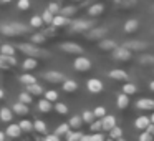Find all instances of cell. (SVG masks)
<instances>
[{
    "instance_id": "6da1fadb",
    "label": "cell",
    "mask_w": 154,
    "mask_h": 141,
    "mask_svg": "<svg viewBox=\"0 0 154 141\" xmlns=\"http://www.w3.org/2000/svg\"><path fill=\"white\" fill-rule=\"evenodd\" d=\"M0 32L5 33L7 37H15V35H20V33H27L28 27L23 24H18V22H14V24L2 25V27H0Z\"/></svg>"
},
{
    "instance_id": "7a4b0ae2",
    "label": "cell",
    "mask_w": 154,
    "mask_h": 141,
    "mask_svg": "<svg viewBox=\"0 0 154 141\" xmlns=\"http://www.w3.org/2000/svg\"><path fill=\"white\" fill-rule=\"evenodd\" d=\"M113 58L118 61H128L131 58V50H128L126 47H116L113 50Z\"/></svg>"
},
{
    "instance_id": "3957f363",
    "label": "cell",
    "mask_w": 154,
    "mask_h": 141,
    "mask_svg": "<svg viewBox=\"0 0 154 141\" xmlns=\"http://www.w3.org/2000/svg\"><path fill=\"white\" fill-rule=\"evenodd\" d=\"M18 48H20L23 53H27V55H32V57H43V55H47V53H43V52H40L37 47H35L33 43H22V45H18Z\"/></svg>"
},
{
    "instance_id": "277c9868",
    "label": "cell",
    "mask_w": 154,
    "mask_h": 141,
    "mask_svg": "<svg viewBox=\"0 0 154 141\" xmlns=\"http://www.w3.org/2000/svg\"><path fill=\"white\" fill-rule=\"evenodd\" d=\"M123 47H126L128 50H131V52H144V50H147V47H149V45H147L146 42L131 40V42H126Z\"/></svg>"
},
{
    "instance_id": "5b68a950",
    "label": "cell",
    "mask_w": 154,
    "mask_h": 141,
    "mask_svg": "<svg viewBox=\"0 0 154 141\" xmlns=\"http://www.w3.org/2000/svg\"><path fill=\"white\" fill-rule=\"evenodd\" d=\"M73 67H75V70H78V71H88L91 68V61L88 60L86 57H78L76 60L73 61Z\"/></svg>"
},
{
    "instance_id": "8992f818",
    "label": "cell",
    "mask_w": 154,
    "mask_h": 141,
    "mask_svg": "<svg viewBox=\"0 0 154 141\" xmlns=\"http://www.w3.org/2000/svg\"><path fill=\"white\" fill-rule=\"evenodd\" d=\"M93 27V22L90 20H76L71 24V30L73 32H88Z\"/></svg>"
},
{
    "instance_id": "52a82bcc",
    "label": "cell",
    "mask_w": 154,
    "mask_h": 141,
    "mask_svg": "<svg viewBox=\"0 0 154 141\" xmlns=\"http://www.w3.org/2000/svg\"><path fill=\"white\" fill-rule=\"evenodd\" d=\"M136 108L144 111H154V100L151 98H141V100L136 101Z\"/></svg>"
},
{
    "instance_id": "ba28073f",
    "label": "cell",
    "mask_w": 154,
    "mask_h": 141,
    "mask_svg": "<svg viewBox=\"0 0 154 141\" xmlns=\"http://www.w3.org/2000/svg\"><path fill=\"white\" fill-rule=\"evenodd\" d=\"M61 50L66 52V53H75V55H81L83 53V48L76 43H71V42H66V43H61Z\"/></svg>"
},
{
    "instance_id": "9c48e42d",
    "label": "cell",
    "mask_w": 154,
    "mask_h": 141,
    "mask_svg": "<svg viewBox=\"0 0 154 141\" xmlns=\"http://www.w3.org/2000/svg\"><path fill=\"white\" fill-rule=\"evenodd\" d=\"M106 33H108L106 28H93V27H91L90 30H88L86 37L90 38V40H101V38H103Z\"/></svg>"
},
{
    "instance_id": "30bf717a",
    "label": "cell",
    "mask_w": 154,
    "mask_h": 141,
    "mask_svg": "<svg viewBox=\"0 0 154 141\" xmlns=\"http://www.w3.org/2000/svg\"><path fill=\"white\" fill-rule=\"evenodd\" d=\"M43 78L50 83H61L65 80V75L60 73V71H48V73L43 75Z\"/></svg>"
},
{
    "instance_id": "8fae6325",
    "label": "cell",
    "mask_w": 154,
    "mask_h": 141,
    "mask_svg": "<svg viewBox=\"0 0 154 141\" xmlns=\"http://www.w3.org/2000/svg\"><path fill=\"white\" fill-rule=\"evenodd\" d=\"M86 88L91 93H100V91H103V83H101V80H98V78H91V80H88Z\"/></svg>"
},
{
    "instance_id": "7c38bea8",
    "label": "cell",
    "mask_w": 154,
    "mask_h": 141,
    "mask_svg": "<svg viewBox=\"0 0 154 141\" xmlns=\"http://www.w3.org/2000/svg\"><path fill=\"white\" fill-rule=\"evenodd\" d=\"M101 120V128H103L104 131H109L111 128L116 124V118L113 116V114H104L103 118H100Z\"/></svg>"
},
{
    "instance_id": "4fadbf2b",
    "label": "cell",
    "mask_w": 154,
    "mask_h": 141,
    "mask_svg": "<svg viewBox=\"0 0 154 141\" xmlns=\"http://www.w3.org/2000/svg\"><path fill=\"white\" fill-rule=\"evenodd\" d=\"M68 22H70V20H68V17H65V15H57V14H55L53 15V20H51V24L50 25H53V27L55 28H57V27H65V25H68Z\"/></svg>"
},
{
    "instance_id": "5bb4252c",
    "label": "cell",
    "mask_w": 154,
    "mask_h": 141,
    "mask_svg": "<svg viewBox=\"0 0 154 141\" xmlns=\"http://www.w3.org/2000/svg\"><path fill=\"white\" fill-rule=\"evenodd\" d=\"M109 78H113V80H119V81H128L129 75H128L124 70H111L109 71Z\"/></svg>"
},
{
    "instance_id": "9a60e30c",
    "label": "cell",
    "mask_w": 154,
    "mask_h": 141,
    "mask_svg": "<svg viewBox=\"0 0 154 141\" xmlns=\"http://www.w3.org/2000/svg\"><path fill=\"white\" fill-rule=\"evenodd\" d=\"M61 83H63V90L66 91V93H73V91L78 90V85L75 80H66V78H65Z\"/></svg>"
},
{
    "instance_id": "2e32d148",
    "label": "cell",
    "mask_w": 154,
    "mask_h": 141,
    "mask_svg": "<svg viewBox=\"0 0 154 141\" xmlns=\"http://www.w3.org/2000/svg\"><path fill=\"white\" fill-rule=\"evenodd\" d=\"M128 105H129V96H128L126 93H121V95H118L116 106L119 108V110H124V108H128Z\"/></svg>"
},
{
    "instance_id": "e0dca14e",
    "label": "cell",
    "mask_w": 154,
    "mask_h": 141,
    "mask_svg": "<svg viewBox=\"0 0 154 141\" xmlns=\"http://www.w3.org/2000/svg\"><path fill=\"white\" fill-rule=\"evenodd\" d=\"M104 12V5L103 4H94L91 5L90 8H88V14L91 15V17H98V15H101Z\"/></svg>"
},
{
    "instance_id": "ac0fdd59",
    "label": "cell",
    "mask_w": 154,
    "mask_h": 141,
    "mask_svg": "<svg viewBox=\"0 0 154 141\" xmlns=\"http://www.w3.org/2000/svg\"><path fill=\"white\" fill-rule=\"evenodd\" d=\"M151 121H149V118L147 116H139L136 121H134V126L137 128V130H141V131H144L147 128V124H149Z\"/></svg>"
},
{
    "instance_id": "d6986e66",
    "label": "cell",
    "mask_w": 154,
    "mask_h": 141,
    "mask_svg": "<svg viewBox=\"0 0 154 141\" xmlns=\"http://www.w3.org/2000/svg\"><path fill=\"white\" fill-rule=\"evenodd\" d=\"M137 4V0H116V5L123 10H128V8H133L134 5Z\"/></svg>"
},
{
    "instance_id": "ffe728a7",
    "label": "cell",
    "mask_w": 154,
    "mask_h": 141,
    "mask_svg": "<svg viewBox=\"0 0 154 141\" xmlns=\"http://www.w3.org/2000/svg\"><path fill=\"white\" fill-rule=\"evenodd\" d=\"M137 28H139V22L137 20H128L126 25H124V32L126 33H134Z\"/></svg>"
},
{
    "instance_id": "44dd1931",
    "label": "cell",
    "mask_w": 154,
    "mask_h": 141,
    "mask_svg": "<svg viewBox=\"0 0 154 141\" xmlns=\"http://www.w3.org/2000/svg\"><path fill=\"white\" fill-rule=\"evenodd\" d=\"M27 91L32 95V96H33V95H42V93H43V88H42L37 81H35V83L27 85Z\"/></svg>"
},
{
    "instance_id": "7402d4cb",
    "label": "cell",
    "mask_w": 154,
    "mask_h": 141,
    "mask_svg": "<svg viewBox=\"0 0 154 141\" xmlns=\"http://www.w3.org/2000/svg\"><path fill=\"white\" fill-rule=\"evenodd\" d=\"M20 134H22V130H20V126H18V124H10V126L7 128V136L18 138Z\"/></svg>"
},
{
    "instance_id": "603a6c76",
    "label": "cell",
    "mask_w": 154,
    "mask_h": 141,
    "mask_svg": "<svg viewBox=\"0 0 154 141\" xmlns=\"http://www.w3.org/2000/svg\"><path fill=\"white\" fill-rule=\"evenodd\" d=\"M14 113H17V114H27L28 113V105L22 103V101H17V103L14 105Z\"/></svg>"
},
{
    "instance_id": "cb8c5ba5",
    "label": "cell",
    "mask_w": 154,
    "mask_h": 141,
    "mask_svg": "<svg viewBox=\"0 0 154 141\" xmlns=\"http://www.w3.org/2000/svg\"><path fill=\"white\" fill-rule=\"evenodd\" d=\"M116 47H118L116 42H113V40H101V42H100V48H101V50H104V52L114 50Z\"/></svg>"
},
{
    "instance_id": "d4e9b609",
    "label": "cell",
    "mask_w": 154,
    "mask_h": 141,
    "mask_svg": "<svg viewBox=\"0 0 154 141\" xmlns=\"http://www.w3.org/2000/svg\"><path fill=\"white\" fill-rule=\"evenodd\" d=\"M0 53H2V57H14L15 48L12 47V45H2V47H0Z\"/></svg>"
},
{
    "instance_id": "484cf974",
    "label": "cell",
    "mask_w": 154,
    "mask_h": 141,
    "mask_svg": "<svg viewBox=\"0 0 154 141\" xmlns=\"http://www.w3.org/2000/svg\"><path fill=\"white\" fill-rule=\"evenodd\" d=\"M38 110L42 111V113H48V111H51V101H48L47 98L42 101H38Z\"/></svg>"
},
{
    "instance_id": "4316f807",
    "label": "cell",
    "mask_w": 154,
    "mask_h": 141,
    "mask_svg": "<svg viewBox=\"0 0 154 141\" xmlns=\"http://www.w3.org/2000/svg\"><path fill=\"white\" fill-rule=\"evenodd\" d=\"M33 130L37 131V133H47V123H45L43 120H37L33 123Z\"/></svg>"
},
{
    "instance_id": "83f0119b",
    "label": "cell",
    "mask_w": 154,
    "mask_h": 141,
    "mask_svg": "<svg viewBox=\"0 0 154 141\" xmlns=\"http://www.w3.org/2000/svg\"><path fill=\"white\" fill-rule=\"evenodd\" d=\"M37 65H38V61H37V58H35V57H28L27 60L23 61V68H25V70H33Z\"/></svg>"
},
{
    "instance_id": "f1b7e54d",
    "label": "cell",
    "mask_w": 154,
    "mask_h": 141,
    "mask_svg": "<svg viewBox=\"0 0 154 141\" xmlns=\"http://www.w3.org/2000/svg\"><path fill=\"white\" fill-rule=\"evenodd\" d=\"M139 63L144 65V67L154 65V55H143V57H139Z\"/></svg>"
},
{
    "instance_id": "f546056e",
    "label": "cell",
    "mask_w": 154,
    "mask_h": 141,
    "mask_svg": "<svg viewBox=\"0 0 154 141\" xmlns=\"http://www.w3.org/2000/svg\"><path fill=\"white\" fill-rule=\"evenodd\" d=\"M12 118H14V114H12V111L8 108H2L0 110V120L2 121H10Z\"/></svg>"
},
{
    "instance_id": "4dcf8cb0",
    "label": "cell",
    "mask_w": 154,
    "mask_h": 141,
    "mask_svg": "<svg viewBox=\"0 0 154 141\" xmlns=\"http://www.w3.org/2000/svg\"><path fill=\"white\" fill-rule=\"evenodd\" d=\"M68 124H70V128L78 130V128H81V124H83V120H81V116H71V120Z\"/></svg>"
},
{
    "instance_id": "1f68e13d",
    "label": "cell",
    "mask_w": 154,
    "mask_h": 141,
    "mask_svg": "<svg viewBox=\"0 0 154 141\" xmlns=\"http://www.w3.org/2000/svg\"><path fill=\"white\" fill-rule=\"evenodd\" d=\"M18 126H20L22 131H27V133L33 130V123H32V121H28V120H22L20 123H18Z\"/></svg>"
},
{
    "instance_id": "d6a6232c",
    "label": "cell",
    "mask_w": 154,
    "mask_h": 141,
    "mask_svg": "<svg viewBox=\"0 0 154 141\" xmlns=\"http://www.w3.org/2000/svg\"><path fill=\"white\" fill-rule=\"evenodd\" d=\"M109 136L114 138V139H121V136H123V131H121V128H118L116 124H114V126L109 130Z\"/></svg>"
},
{
    "instance_id": "836d02e7",
    "label": "cell",
    "mask_w": 154,
    "mask_h": 141,
    "mask_svg": "<svg viewBox=\"0 0 154 141\" xmlns=\"http://www.w3.org/2000/svg\"><path fill=\"white\" fill-rule=\"evenodd\" d=\"M136 91H137V88L134 86L133 83H126V85L123 86V93H126L128 96H131V95H134Z\"/></svg>"
},
{
    "instance_id": "e575fe53",
    "label": "cell",
    "mask_w": 154,
    "mask_h": 141,
    "mask_svg": "<svg viewBox=\"0 0 154 141\" xmlns=\"http://www.w3.org/2000/svg\"><path fill=\"white\" fill-rule=\"evenodd\" d=\"M81 139H85V141H103L104 136L101 133H96V131H94V134H91V136H81Z\"/></svg>"
},
{
    "instance_id": "d590c367",
    "label": "cell",
    "mask_w": 154,
    "mask_h": 141,
    "mask_svg": "<svg viewBox=\"0 0 154 141\" xmlns=\"http://www.w3.org/2000/svg\"><path fill=\"white\" fill-rule=\"evenodd\" d=\"M42 25H43V20H42V17L35 15V17H32V18H30V27H33V28H40Z\"/></svg>"
},
{
    "instance_id": "8d00e7d4",
    "label": "cell",
    "mask_w": 154,
    "mask_h": 141,
    "mask_svg": "<svg viewBox=\"0 0 154 141\" xmlns=\"http://www.w3.org/2000/svg\"><path fill=\"white\" fill-rule=\"evenodd\" d=\"M81 120H83V123H88V124H90L91 121H94L96 118H94L93 111H85V113L81 114Z\"/></svg>"
},
{
    "instance_id": "74e56055",
    "label": "cell",
    "mask_w": 154,
    "mask_h": 141,
    "mask_svg": "<svg viewBox=\"0 0 154 141\" xmlns=\"http://www.w3.org/2000/svg\"><path fill=\"white\" fill-rule=\"evenodd\" d=\"M55 110H57L58 114H66V113H68V106H66L65 103H60V101L55 105Z\"/></svg>"
},
{
    "instance_id": "f35d334b",
    "label": "cell",
    "mask_w": 154,
    "mask_h": 141,
    "mask_svg": "<svg viewBox=\"0 0 154 141\" xmlns=\"http://www.w3.org/2000/svg\"><path fill=\"white\" fill-rule=\"evenodd\" d=\"M53 15H55V14H51V12L47 8V10L43 12V15H42V20H43V24H51V20H53Z\"/></svg>"
},
{
    "instance_id": "ab89813d",
    "label": "cell",
    "mask_w": 154,
    "mask_h": 141,
    "mask_svg": "<svg viewBox=\"0 0 154 141\" xmlns=\"http://www.w3.org/2000/svg\"><path fill=\"white\" fill-rule=\"evenodd\" d=\"M20 81H22L23 85H30V83H35L37 80H35L33 75H22V77H20Z\"/></svg>"
},
{
    "instance_id": "60d3db41",
    "label": "cell",
    "mask_w": 154,
    "mask_h": 141,
    "mask_svg": "<svg viewBox=\"0 0 154 141\" xmlns=\"http://www.w3.org/2000/svg\"><path fill=\"white\" fill-rule=\"evenodd\" d=\"M18 101H22V103H25V105H30L32 103V95L28 93V91H25V93H22L20 96H18Z\"/></svg>"
},
{
    "instance_id": "b9f144b4",
    "label": "cell",
    "mask_w": 154,
    "mask_h": 141,
    "mask_svg": "<svg viewBox=\"0 0 154 141\" xmlns=\"http://www.w3.org/2000/svg\"><path fill=\"white\" fill-rule=\"evenodd\" d=\"M68 131H70V124H68V123H63V124H60V126L57 128V134H58V136H61V134H66Z\"/></svg>"
},
{
    "instance_id": "7bdbcfd3",
    "label": "cell",
    "mask_w": 154,
    "mask_h": 141,
    "mask_svg": "<svg viewBox=\"0 0 154 141\" xmlns=\"http://www.w3.org/2000/svg\"><path fill=\"white\" fill-rule=\"evenodd\" d=\"M45 98H47L48 101H58V93L55 90H48L47 93H45Z\"/></svg>"
},
{
    "instance_id": "ee69618b",
    "label": "cell",
    "mask_w": 154,
    "mask_h": 141,
    "mask_svg": "<svg viewBox=\"0 0 154 141\" xmlns=\"http://www.w3.org/2000/svg\"><path fill=\"white\" fill-rule=\"evenodd\" d=\"M17 8L18 10H28V8H30V0H18Z\"/></svg>"
},
{
    "instance_id": "f6af8a7d",
    "label": "cell",
    "mask_w": 154,
    "mask_h": 141,
    "mask_svg": "<svg viewBox=\"0 0 154 141\" xmlns=\"http://www.w3.org/2000/svg\"><path fill=\"white\" fill-rule=\"evenodd\" d=\"M75 12H76V8H75V7H63V8H61V15H65V17H71Z\"/></svg>"
},
{
    "instance_id": "bcb514c9",
    "label": "cell",
    "mask_w": 154,
    "mask_h": 141,
    "mask_svg": "<svg viewBox=\"0 0 154 141\" xmlns=\"http://www.w3.org/2000/svg\"><path fill=\"white\" fill-rule=\"evenodd\" d=\"M45 42V33H35L32 35V43H42Z\"/></svg>"
},
{
    "instance_id": "7dc6e473",
    "label": "cell",
    "mask_w": 154,
    "mask_h": 141,
    "mask_svg": "<svg viewBox=\"0 0 154 141\" xmlns=\"http://www.w3.org/2000/svg\"><path fill=\"white\" fill-rule=\"evenodd\" d=\"M93 114H94V118H103L104 114H106V110H104L103 106H96L93 111Z\"/></svg>"
},
{
    "instance_id": "c3c4849f",
    "label": "cell",
    "mask_w": 154,
    "mask_h": 141,
    "mask_svg": "<svg viewBox=\"0 0 154 141\" xmlns=\"http://www.w3.org/2000/svg\"><path fill=\"white\" fill-rule=\"evenodd\" d=\"M81 136H83V134L81 133H71V131H68L66 133V138L70 141H76V139H81Z\"/></svg>"
},
{
    "instance_id": "681fc988",
    "label": "cell",
    "mask_w": 154,
    "mask_h": 141,
    "mask_svg": "<svg viewBox=\"0 0 154 141\" xmlns=\"http://www.w3.org/2000/svg\"><path fill=\"white\" fill-rule=\"evenodd\" d=\"M90 126H91V131H101V130H103V128H101V120H98V121H91Z\"/></svg>"
},
{
    "instance_id": "f907efd6",
    "label": "cell",
    "mask_w": 154,
    "mask_h": 141,
    "mask_svg": "<svg viewBox=\"0 0 154 141\" xmlns=\"http://www.w3.org/2000/svg\"><path fill=\"white\" fill-rule=\"evenodd\" d=\"M152 138H154V136H151V134L147 133L146 130H144L143 133H141V136H139V141H151Z\"/></svg>"
},
{
    "instance_id": "816d5d0a",
    "label": "cell",
    "mask_w": 154,
    "mask_h": 141,
    "mask_svg": "<svg viewBox=\"0 0 154 141\" xmlns=\"http://www.w3.org/2000/svg\"><path fill=\"white\" fill-rule=\"evenodd\" d=\"M48 10H50L51 14H58V12H60V7H58V4H50L48 5Z\"/></svg>"
},
{
    "instance_id": "f5cc1de1",
    "label": "cell",
    "mask_w": 154,
    "mask_h": 141,
    "mask_svg": "<svg viewBox=\"0 0 154 141\" xmlns=\"http://www.w3.org/2000/svg\"><path fill=\"white\" fill-rule=\"evenodd\" d=\"M60 139V136H58L57 133L55 134H48V136H45V141H58Z\"/></svg>"
},
{
    "instance_id": "db71d44e",
    "label": "cell",
    "mask_w": 154,
    "mask_h": 141,
    "mask_svg": "<svg viewBox=\"0 0 154 141\" xmlns=\"http://www.w3.org/2000/svg\"><path fill=\"white\" fill-rule=\"evenodd\" d=\"M146 131H147V133L151 134V136H154V123H149V124H147Z\"/></svg>"
},
{
    "instance_id": "11a10c76",
    "label": "cell",
    "mask_w": 154,
    "mask_h": 141,
    "mask_svg": "<svg viewBox=\"0 0 154 141\" xmlns=\"http://www.w3.org/2000/svg\"><path fill=\"white\" fill-rule=\"evenodd\" d=\"M7 67H8V63L5 61V58L0 57V68H7Z\"/></svg>"
},
{
    "instance_id": "9f6ffc18",
    "label": "cell",
    "mask_w": 154,
    "mask_h": 141,
    "mask_svg": "<svg viewBox=\"0 0 154 141\" xmlns=\"http://www.w3.org/2000/svg\"><path fill=\"white\" fill-rule=\"evenodd\" d=\"M4 96H5V91L2 90V88H0V100H2V98H4Z\"/></svg>"
},
{
    "instance_id": "6f0895ef",
    "label": "cell",
    "mask_w": 154,
    "mask_h": 141,
    "mask_svg": "<svg viewBox=\"0 0 154 141\" xmlns=\"http://www.w3.org/2000/svg\"><path fill=\"white\" fill-rule=\"evenodd\" d=\"M149 90L154 91V81H151V83H149Z\"/></svg>"
},
{
    "instance_id": "680465c9",
    "label": "cell",
    "mask_w": 154,
    "mask_h": 141,
    "mask_svg": "<svg viewBox=\"0 0 154 141\" xmlns=\"http://www.w3.org/2000/svg\"><path fill=\"white\" fill-rule=\"evenodd\" d=\"M4 139H5V134L2 133V131H0V141H4Z\"/></svg>"
},
{
    "instance_id": "91938a15",
    "label": "cell",
    "mask_w": 154,
    "mask_h": 141,
    "mask_svg": "<svg viewBox=\"0 0 154 141\" xmlns=\"http://www.w3.org/2000/svg\"><path fill=\"white\" fill-rule=\"evenodd\" d=\"M149 121H151V123H154V113H152V114H151V118H149Z\"/></svg>"
},
{
    "instance_id": "94428289",
    "label": "cell",
    "mask_w": 154,
    "mask_h": 141,
    "mask_svg": "<svg viewBox=\"0 0 154 141\" xmlns=\"http://www.w3.org/2000/svg\"><path fill=\"white\" fill-rule=\"evenodd\" d=\"M2 4H8V2H12V0H0Z\"/></svg>"
},
{
    "instance_id": "6125c7cd",
    "label": "cell",
    "mask_w": 154,
    "mask_h": 141,
    "mask_svg": "<svg viewBox=\"0 0 154 141\" xmlns=\"http://www.w3.org/2000/svg\"><path fill=\"white\" fill-rule=\"evenodd\" d=\"M152 12H154V5H152Z\"/></svg>"
},
{
    "instance_id": "be15d7a7",
    "label": "cell",
    "mask_w": 154,
    "mask_h": 141,
    "mask_svg": "<svg viewBox=\"0 0 154 141\" xmlns=\"http://www.w3.org/2000/svg\"><path fill=\"white\" fill-rule=\"evenodd\" d=\"M76 2H80V0H76Z\"/></svg>"
}]
</instances>
